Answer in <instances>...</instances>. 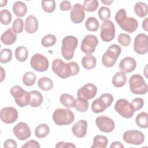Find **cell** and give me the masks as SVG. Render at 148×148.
Wrapping results in <instances>:
<instances>
[{"label":"cell","instance_id":"1","mask_svg":"<svg viewBox=\"0 0 148 148\" xmlns=\"http://www.w3.org/2000/svg\"><path fill=\"white\" fill-rule=\"evenodd\" d=\"M51 69L53 72L61 79L75 76L80 71L77 62L71 61L66 63L60 58H56L53 61Z\"/></svg>","mask_w":148,"mask_h":148},{"label":"cell","instance_id":"2","mask_svg":"<svg viewBox=\"0 0 148 148\" xmlns=\"http://www.w3.org/2000/svg\"><path fill=\"white\" fill-rule=\"evenodd\" d=\"M115 20L122 29L128 33L134 32L138 27L136 19L132 17H127L126 10L124 9H120L117 12Z\"/></svg>","mask_w":148,"mask_h":148},{"label":"cell","instance_id":"3","mask_svg":"<svg viewBox=\"0 0 148 148\" xmlns=\"http://www.w3.org/2000/svg\"><path fill=\"white\" fill-rule=\"evenodd\" d=\"M77 44L78 40L74 36L68 35L62 39L61 53L65 60H71L73 58Z\"/></svg>","mask_w":148,"mask_h":148},{"label":"cell","instance_id":"4","mask_svg":"<svg viewBox=\"0 0 148 148\" xmlns=\"http://www.w3.org/2000/svg\"><path fill=\"white\" fill-rule=\"evenodd\" d=\"M53 120L57 125H66L73 122L75 116L69 109L58 108L53 112Z\"/></svg>","mask_w":148,"mask_h":148},{"label":"cell","instance_id":"5","mask_svg":"<svg viewBox=\"0 0 148 148\" xmlns=\"http://www.w3.org/2000/svg\"><path fill=\"white\" fill-rule=\"evenodd\" d=\"M121 53V48L120 46L116 44L110 45L102 57V64L107 68L113 66Z\"/></svg>","mask_w":148,"mask_h":148},{"label":"cell","instance_id":"6","mask_svg":"<svg viewBox=\"0 0 148 148\" xmlns=\"http://www.w3.org/2000/svg\"><path fill=\"white\" fill-rule=\"evenodd\" d=\"M131 91L135 94L143 95L147 92V85L143 77L139 75H132L128 81Z\"/></svg>","mask_w":148,"mask_h":148},{"label":"cell","instance_id":"7","mask_svg":"<svg viewBox=\"0 0 148 148\" xmlns=\"http://www.w3.org/2000/svg\"><path fill=\"white\" fill-rule=\"evenodd\" d=\"M113 101V97L109 93H105L98 98L93 101L91 104V110L94 113H99L105 111L109 107Z\"/></svg>","mask_w":148,"mask_h":148},{"label":"cell","instance_id":"8","mask_svg":"<svg viewBox=\"0 0 148 148\" xmlns=\"http://www.w3.org/2000/svg\"><path fill=\"white\" fill-rule=\"evenodd\" d=\"M11 95L14 98L16 103L20 108L29 105L30 101L29 93L25 91L21 86H14L10 90Z\"/></svg>","mask_w":148,"mask_h":148},{"label":"cell","instance_id":"9","mask_svg":"<svg viewBox=\"0 0 148 148\" xmlns=\"http://www.w3.org/2000/svg\"><path fill=\"white\" fill-rule=\"evenodd\" d=\"M115 110L123 117L130 119L135 112L131 103L124 98L119 99L114 105Z\"/></svg>","mask_w":148,"mask_h":148},{"label":"cell","instance_id":"10","mask_svg":"<svg viewBox=\"0 0 148 148\" xmlns=\"http://www.w3.org/2000/svg\"><path fill=\"white\" fill-rule=\"evenodd\" d=\"M116 33V28L113 23L109 20L103 21L101 26L100 37L105 42H109L113 40Z\"/></svg>","mask_w":148,"mask_h":148},{"label":"cell","instance_id":"11","mask_svg":"<svg viewBox=\"0 0 148 148\" xmlns=\"http://www.w3.org/2000/svg\"><path fill=\"white\" fill-rule=\"evenodd\" d=\"M98 43V39L96 36L92 34H88L83 39L80 49L86 55H91L95 51Z\"/></svg>","mask_w":148,"mask_h":148},{"label":"cell","instance_id":"12","mask_svg":"<svg viewBox=\"0 0 148 148\" xmlns=\"http://www.w3.org/2000/svg\"><path fill=\"white\" fill-rule=\"evenodd\" d=\"M30 65L31 68L36 72H43L49 68V60L43 55L36 53L33 55L31 58Z\"/></svg>","mask_w":148,"mask_h":148},{"label":"cell","instance_id":"13","mask_svg":"<svg viewBox=\"0 0 148 148\" xmlns=\"http://www.w3.org/2000/svg\"><path fill=\"white\" fill-rule=\"evenodd\" d=\"M145 135L140 131L128 130L123 135V140L128 144L140 145L145 141Z\"/></svg>","mask_w":148,"mask_h":148},{"label":"cell","instance_id":"14","mask_svg":"<svg viewBox=\"0 0 148 148\" xmlns=\"http://www.w3.org/2000/svg\"><path fill=\"white\" fill-rule=\"evenodd\" d=\"M134 49L138 54H145L148 51V41L147 35L140 33L138 34L134 39Z\"/></svg>","mask_w":148,"mask_h":148},{"label":"cell","instance_id":"15","mask_svg":"<svg viewBox=\"0 0 148 148\" xmlns=\"http://www.w3.org/2000/svg\"><path fill=\"white\" fill-rule=\"evenodd\" d=\"M95 124L100 131L106 133L112 132L115 127L113 120L106 116L97 117L95 119Z\"/></svg>","mask_w":148,"mask_h":148},{"label":"cell","instance_id":"16","mask_svg":"<svg viewBox=\"0 0 148 148\" xmlns=\"http://www.w3.org/2000/svg\"><path fill=\"white\" fill-rule=\"evenodd\" d=\"M0 117L3 123L5 124H12L18 118V112L15 108L6 106L1 109Z\"/></svg>","mask_w":148,"mask_h":148},{"label":"cell","instance_id":"17","mask_svg":"<svg viewBox=\"0 0 148 148\" xmlns=\"http://www.w3.org/2000/svg\"><path fill=\"white\" fill-rule=\"evenodd\" d=\"M98 90L95 85L92 83H87L81 87L77 92V97L90 100L94 98Z\"/></svg>","mask_w":148,"mask_h":148},{"label":"cell","instance_id":"18","mask_svg":"<svg viewBox=\"0 0 148 148\" xmlns=\"http://www.w3.org/2000/svg\"><path fill=\"white\" fill-rule=\"evenodd\" d=\"M13 132L15 136L20 140H25L31 136V130L24 122H20L13 128Z\"/></svg>","mask_w":148,"mask_h":148},{"label":"cell","instance_id":"19","mask_svg":"<svg viewBox=\"0 0 148 148\" xmlns=\"http://www.w3.org/2000/svg\"><path fill=\"white\" fill-rule=\"evenodd\" d=\"M85 17V10L80 3H76L71 8L70 18L75 24L81 23Z\"/></svg>","mask_w":148,"mask_h":148},{"label":"cell","instance_id":"20","mask_svg":"<svg viewBox=\"0 0 148 148\" xmlns=\"http://www.w3.org/2000/svg\"><path fill=\"white\" fill-rule=\"evenodd\" d=\"M119 69L125 73H128L134 71L136 68V62L131 57H126L123 58L119 65Z\"/></svg>","mask_w":148,"mask_h":148},{"label":"cell","instance_id":"21","mask_svg":"<svg viewBox=\"0 0 148 148\" xmlns=\"http://www.w3.org/2000/svg\"><path fill=\"white\" fill-rule=\"evenodd\" d=\"M87 122L84 120H80L75 123L72 127V132L77 138H82L87 134Z\"/></svg>","mask_w":148,"mask_h":148},{"label":"cell","instance_id":"22","mask_svg":"<svg viewBox=\"0 0 148 148\" xmlns=\"http://www.w3.org/2000/svg\"><path fill=\"white\" fill-rule=\"evenodd\" d=\"M39 23L38 19L33 15L28 16L25 21V30L28 34H34L38 29Z\"/></svg>","mask_w":148,"mask_h":148},{"label":"cell","instance_id":"23","mask_svg":"<svg viewBox=\"0 0 148 148\" xmlns=\"http://www.w3.org/2000/svg\"><path fill=\"white\" fill-rule=\"evenodd\" d=\"M17 34H16L12 28L7 29L1 36L2 43L6 45H11L15 43L17 40Z\"/></svg>","mask_w":148,"mask_h":148},{"label":"cell","instance_id":"24","mask_svg":"<svg viewBox=\"0 0 148 148\" xmlns=\"http://www.w3.org/2000/svg\"><path fill=\"white\" fill-rule=\"evenodd\" d=\"M30 95V101L29 105L33 108L39 107L43 102V95L38 91L32 90L29 92Z\"/></svg>","mask_w":148,"mask_h":148},{"label":"cell","instance_id":"25","mask_svg":"<svg viewBox=\"0 0 148 148\" xmlns=\"http://www.w3.org/2000/svg\"><path fill=\"white\" fill-rule=\"evenodd\" d=\"M127 80L126 74L123 72L120 71L113 75L112 79V83L115 87L120 88L123 87L125 84Z\"/></svg>","mask_w":148,"mask_h":148},{"label":"cell","instance_id":"26","mask_svg":"<svg viewBox=\"0 0 148 148\" xmlns=\"http://www.w3.org/2000/svg\"><path fill=\"white\" fill-rule=\"evenodd\" d=\"M13 12L18 17L24 16L27 12V7L25 3L21 1H16L13 5Z\"/></svg>","mask_w":148,"mask_h":148},{"label":"cell","instance_id":"27","mask_svg":"<svg viewBox=\"0 0 148 148\" xmlns=\"http://www.w3.org/2000/svg\"><path fill=\"white\" fill-rule=\"evenodd\" d=\"M97 64L96 58L91 55H86L82 58V65L87 70L94 69Z\"/></svg>","mask_w":148,"mask_h":148},{"label":"cell","instance_id":"28","mask_svg":"<svg viewBox=\"0 0 148 148\" xmlns=\"http://www.w3.org/2000/svg\"><path fill=\"white\" fill-rule=\"evenodd\" d=\"M88 106L89 103L88 100L83 98L77 97L74 100L73 107L79 112H86L88 109Z\"/></svg>","mask_w":148,"mask_h":148},{"label":"cell","instance_id":"29","mask_svg":"<svg viewBox=\"0 0 148 148\" xmlns=\"http://www.w3.org/2000/svg\"><path fill=\"white\" fill-rule=\"evenodd\" d=\"M135 13L139 17L143 18L147 14L148 8L146 3L142 2H136L134 8Z\"/></svg>","mask_w":148,"mask_h":148},{"label":"cell","instance_id":"30","mask_svg":"<svg viewBox=\"0 0 148 148\" xmlns=\"http://www.w3.org/2000/svg\"><path fill=\"white\" fill-rule=\"evenodd\" d=\"M108 139L104 135H97L93 139L91 148H106L108 146Z\"/></svg>","mask_w":148,"mask_h":148},{"label":"cell","instance_id":"31","mask_svg":"<svg viewBox=\"0 0 148 148\" xmlns=\"http://www.w3.org/2000/svg\"><path fill=\"white\" fill-rule=\"evenodd\" d=\"M28 56V51L25 46H20L15 50V57L16 60L21 62H25Z\"/></svg>","mask_w":148,"mask_h":148},{"label":"cell","instance_id":"32","mask_svg":"<svg viewBox=\"0 0 148 148\" xmlns=\"http://www.w3.org/2000/svg\"><path fill=\"white\" fill-rule=\"evenodd\" d=\"M54 86L52 80L48 77H43L38 81V87L43 91H49L53 88Z\"/></svg>","mask_w":148,"mask_h":148},{"label":"cell","instance_id":"33","mask_svg":"<svg viewBox=\"0 0 148 148\" xmlns=\"http://www.w3.org/2000/svg\"><path fill=\"white\" fill-rule=\"evenodd\" d=\"M50 132V128L46 124H40L36 126L35 129V135L36 137L42 139L48 135Z\"/></svg>","mask_w":148,"mask_h":148},{"label":"cell","instance_id":"34","mask_svg":"<svg viewBox=\"0 0 148 148\" xmlns=\"http://www.w3.org/2000/svg\"><path fill=\"white\" fill-rule=\"evenodd\" d=\"M136 125L142 128H147L148 127V114L145 112H140L138 114L135 118Z\"/></svg>","mask_w":148,"mask_h":148},{"label":"cell","instance_id":"35","mask_svg":"<svg viewBox=\"0 0 148 148\" xmlns=\"http://www.w3.org/2000/svg\"><path fill=\"white\" fill-rule=\"evenodd\" d=\"M86 28L90 32H95L99 27V23L94 17H89L85 22Z\"/></svg>","mask_w":148,"mask_h":148},{"label":"cell","instance_id":"36","mask_svg":"<svg viewBox=\"0 0 148 148\" xmlns=\"http://www.w3.org/2000/svg\"><path fill=\"white\" fill-rule=\"evenodd\" d=\"M74 97L69 94L64 93L60 97V101L61 104L68 109H71L73 107Z\"/></svg>","mask_w":148,"mask_h":148},{"label":"cell","instance_id":"37","mask_svg":"<svg viewBox=\"0 0 148 148\" xmlns=\"http://www.w3.org/2000/svg\"><path fill=\"white\" fill-rule=\"evenodd\" d=\"M23 82L27 86H33L36 82L35 74L31 71L25 72L23 76Z\"/></svg>","mask_w":148,"mask_h":148},{"label":"cell","instance_id":"38","mask_svg":"<svg viewBox=\"0 0 148 148\" xmlns=\"http://www.w3.org/2000/svg\"><path fill=\"white\" fill-rule=\"evenodd\" d=\"M57 41L56 37L53 34H47L41 39V44L45 47H49L54 46Z\"/></svg>","mask_w":148,"mask_h":148},{"label":"cell","instance_id":"39","mask_svg":"<svg viewBox=\"0 0 148 148\" xmlns=\"http://www.w3.org/2000/svg\"><path fill=\"white\" fill-rule=\"evenodd\" d=\"M99 6L97 0H85L83 2V6L84 10L88 12H92L95 11Z\"/></svg>","mask_w":148,"mask_h":148},{"label":"cell","instance_id":"40","mask_svg":"<svg viewBox=\"0 0 148 148\" xmlns=\"http://www.w3.org/2000/svg\"><path fill=\"white\" fill-rule=\"evenodd\" d=\"M12 19L10 12L8 9H2L0 12V20L2 24L5 25H9Z\"/></svg>","mask_w":148,"mask_h":148},{"label":"cell","instance_id":"41","mask_svg":"<svg viewBox=\"0 0 148 148\" xmlns=\"http://www.w3.org/2000/svg\"><path fill=\"white\" fill-rule=\"evenodd\" d=\"M12 58V51L11 49L4 48L1 50L0 54V62L2 64H6L10 62Z\"/></svg>","mask_w":148,"mask_h":148},{"label":"cell","instance_id":"42","mask_svg":"<svg viewBox=\"0 0 148 148\" xmlns=\"http://www.w3.org/2000/svg\"><path fill=\"white\" fill-rule=\"evenodd\" d=\"M41 6L43 10L47 13H52L56 9V2L54 0L51 1H46L43 0L41 2Z\"/></svg>","mask_w":148,"mask_h":148},{"label":"cell","instance_id":"43","mask_svg":"<svg viewBox=\"0 0 148 148\" xmlns=\"http://www.w3.org/2000/svg\"><path fill=\"white\" fill-rule=\"evenodd\" d=\"M111 12L109 8L106 6H101L98 11V15L100 20L105 21L108 20L110 17Z\"/></svg>","mask_w":148,"mask_h":148},{"label":"cell","instance_id":"44","mask_svg":"<svg viewBox=\"0 0 148 148\" xmlns=\"http://www.w3.org/2000/svg\"><path fill=\"white\" fill-rule=\"evenodd\" d=\"M12 28L16 34H20L22 32L24 28L23 20L18 17L16 18L13 22Z\"/></svg>","mask_w":148,"mask_h":148},{"label":"cell","instance_id":"45","mask_svg":"<svg viewBox=\"0 0 148 148\" xmlns=\"http://www.w3.org/2000/svg\"><path fill=\"white\" fill-rule=\"evenodd\" d=\"M131 37L127 34L121 33L117 37V42L118 43L124 47L128 46L131 43Z\"/></svg>","mask_w":148,"mask_h":148},{"label":"cell","instance_id":"46","mask_svg":"<svg viewBox=\"0 0 148 148\" xmlns=\"http://www.w3.org/2000/svg\"><path fill=\"white\" fill-rule=\"evenodd\" d=\"M131 104L135 112H136L142 108L144 105V100L141 98H135L132 100Z\"/></svg>","mask_w":148,"mask_h":148},{"label":"cell","instance_id":"47","mask_svg":"<svg viewBox=\"0 0 148 148\" xmlns=\"http://www.w3.org/2000/svg\"><path fill=\"white\" fill-rule=\"evenodd\" d=\"M40 146L39 142L35 140H29L21 146L22 148H40Z\"/></svg>","mask_w":148,"mask_h":148},{"label":"cell","instance_id":"48","mask_svg":"<svg viewBox=\"0 0 148 148\" xmlns=\"http://www.w3.org/2000/svg\"><path fill=\"white\" fill-rule=\"evenodd\" d=\"M76 146L72 143L70 142H59L55 146V147L58 148H76Z\"/></svg>","mask_w":148,"mask_h":148},{"label":"cell","instance_id":"49","mask_svg":"<svg viewBox=\"0 0 148 148\" xmlns=\"http://www.w3.org/2000/svg\"><path fill=\"white\" fill-rule=\"evenodd\" d=\"M60 9L61 11H68L71 9V3L68 1H62L60 4Z\"/></svg>","mask_w":148,"mask_h":148},{"label":"cell","instance_id":"50","mask_svg":"<svg viewBox=\"0 0 148 148\" xmlns=\"http://www.w3.org/2000/svg\"><path fill=\"white\" fill-rule=\"evenodd\" d=\"M17 146L16 142L12 139H6L3 143V147L4 148H16Z\"/></svg>","mask_w":148,"mask_h":148},{"label":"cell","instance_id":"51","mask_svg":"<svg viewBox=\"0 0 148 148\" xmlns=\"http://www.w3.org/2000/svg\"><path fill=\"white\" fill-rule=\"evenodd\" d=\"M110 148H116V147H119V148H124V145L119 141H114L112 143V144L110 146Z\"/></svg>","mask_w":148,"mask_h":148},{"label":"cell","instance_id":"52","mask_svg":"<svg viewBox=\"0 0 148 148\" xmlns=\"http://www.w3.org/2000/svg\"><path fill=\"white\" fill-rule=\"evenodd\" d=\"M147 17H146L142 21V28L146 31H147Z\"/></svg>","mask_w":148,"mask_h":148},{"label":"cell","instance_id":"53","mask_svg":"<svg viewBox=\"0 0 148 148\" xmlns=\"http://www.w3.org/2000/svg\"><path fill=\"white\" fill-rule=\"evenodd\" d=\"M0 69H1V82H2L5 77V71H4L3 68L2 66L0 67Z\"/></svg>","mask_w":148,"mask_h":148},{"label":"cell","instance_id":"54","mask_svg":"<svg viewBox=\"0 0 148 148\" xmlns=\"http://www.w3.org/2000/svg\"><path fill=\"white\" fill-rule=\"evenodd\" d=\"M101 2L102 3H103L104 5H111V3H112L113 2V1L112 0H101Z\"/></svg>","mask_w":148,"mask_h":148},{"label":"cell","instance_id":"55","mask_svg":"<svg viewBox=\"0 0 148 148\" xmlns=\"http://www.w3.org/2000/svg\"><path fill=\"white\" fill-rule=\"evenodd\" d=\"M7 2H8V1L1 0V1H0V7H1V8H2V7H3V6H5V5H6Z\"/></svg>","mask_w":148,"mask_h":148}]
</instances>
